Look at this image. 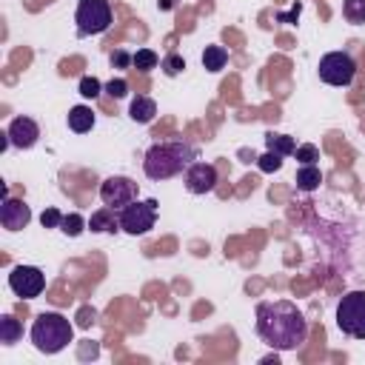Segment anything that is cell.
Instances as JSON below:
<instances>
[{
  "mask_svg": "<svg viewBox=\"0 0 365 365\" xmlns=\"http://www.w3.org/2000/svg\"><path fill=\"white\" fill-rule=\"evenodd\" d=\"M357 75V63L351 60L348 52H328L320 60V80L328 86H351Z\"/></svg>",
  "mask_w": 365,
  "mask_h": 365,
  "instance_id": "cell-7",
  "label": "cell"
},
{
  "mask_svg": "<svg viewBox=\"0 0 365 365\" xmlns=\"http://www.w3.org/2000/svg\"><path fill=\"white\" fill-rule=\"evenodd\" d=\"M100 200H103V205L120 211L123 205H128L131 200H137V183L128 180V177L114 174V177L103 180V186H100Z\"/></svg>",
  "mask_w": 365,
  "mask_h": 365,
  "instance_id": "cell-9",
  "label": "cell"
},
{
  "mask_svg": "<svg viewBox=\"0 0 365 365\" xmlns=\"http://www.w3.org/2000/svg\"><path fill=\"white\" fill-rule=\"evenodd\" d=\"M103 89H106V92H109L114 100H123V97L128 95V80H126V78H112V80H109Z\"/></svg>",
  "mask_w": 365,
  "mask_h": 365,
  "instance_id": "cell-27",
  "label": "cell"
},
{
  "mask_svg": "<svg viewBox=\"0 0 365 365\" xmlns=\"http://www.w3.org/2000/svg\"><path fill=\"white\" fill-rule=\"evenodd\" d=\"M9 288L23 300H35V297L43 294V288H46V274L37 265H18L9 274Z\"/></svg>",
  "mask_w": 365,
  "mask_h": 365,
  "instance_id": "cell-8",
  "label": "cell"
},
{
  "mask_svg": "<svg viewBox=\"0 0 365 365\" xmlns=\"http://www.w3.org/2000/svg\"><path fill=\"white\" fill-rule=\"evenodd\" d=\"M75 23H78V35L80 37L103 35L112 26V6H109V0H80L78 12H75Z\"/></svg>",
  "mask_w": 365,
  "mask_h": 365,
  "instance_id": "cell-6",
  "label": "cell"
},
{
  "mask_svg": "<svg viewBox=\"0 0 365 365\" xmlns=\"http://www.w3.org/2000/svg\"><path fill=\"white\" fill-rule=\"evenodd\" d=\"M92 323H95V311H92V309H83V311H80V325L89 328Z\"/></svg>",
  "mask_w": 365,
  "mask_h": 365,
  "instance_id": "cell-30",
  "label": "cell"
},
{
  "mask_svg": "<svg viewBox=\"0 0 365 365\" xmlns=\"http://www.w3.org/2000/svg\"><path fill=\"white\" fill-rule=\"evenodd\" d=\"M86 226H89V220H83V214H78V211H71V214H63V223H60V232H63L66 237H80Z\"/></svg>",
  "mask_w": 365,
  "mask_h": 365,
  "instance_id": "cell-20",
  "label": "cell"
},
{
  "mask_svg": "<svg viewBox=\"0 0 365 365\" xmlns=\"http://www.w3.org/2000/svg\"><path fill=\"white\" fill-rule=\"evenodd\" d=\"M20 337H23L20 320H15L12 314H4V317H0V342H4V345H15Z\"/></svg>",
  "mask_w": 365,
  "mask_h": 365,
  "instance_id": "cell-17",
  "label": "cell"
},
{
  "mask_svg": "<svg viewBox=\"0 0 365 365\" xmlns=\"http://www.w3.org/2000/svg\"><path fill=\"white\" fill-rule=\"evenodd\" d=\"M260 362H263V365H271V362L277 365V362H280V357H277V351H274V354H268V357H263Z\"/></svg>",
  "mask_w": 365,
  "mask_h": 365,
  "instance_id": "cell-31",
  "label": "cell"
},
{
  "mask_svg": "<svg viewBox=\"0 0 365 365\" xmlns=\"http://www.w3.org/2000/svg\"><path fill=\"white\" fill-rule=\"evenodd\" d=\"M265 149L274 152V155H280V157H291V155L297 152V143H294V137H288V134L268 131L265 134Z\"/></svg>",
  "mask_w": 365,
  "mask_h": 365,
  "instance_id": "cell-16",
  "label": "cell"
},
{
  "mask_svg": "<svg viewBox=\"0 0 365 365\" xmlns=\"http://www.w3.org/2000/svg\"><path fill=\"white\" fill-rule=\"evenodd\" d=\"M112 66H117V68H126V66H134V54H128V52H123V49H117V52L112 54Z\"/></svg>",
  "mask_w": 365,
  "mask_h": 365,
  "instance_id": "cell-29",
  "label": "cell"
},
{
  "mask_svg": "<svg viewBox=\"0 0 365 365\" xmlns=\"http://www.w3.org/2000/svg\"><path fill=\"white\" fill-rule=\"evenodd\" d=\"M217 166L211 163H191L186 169V189L189 194H208L217 189Z\"/></svg>",
  "mask_w": 365,
  "mask_h": 365,
  "instance_id": "cell-10",
  "label": "cell"
},
{
  "mask_svg": "<svg viewBox=\"0 0 365 365\" xmlns=\"http://www.w3.org/2000/svg\"><path fill=\"white\" fill-rule=\"evenodd\" d=\"M197 160L194 145L183 143V140H166V143H155L143 157V172L149 180L160 183V180H172L177 174H183L191 163Z\"/></svg>",
  "mask_w": 365,
  "mask_h": 365,
  "instance_id": "cell-2",
  "label": "cell"
},
{
  "mask_svg": "<svg viewBox=\"0 0 365 365\" xmlns=\"http://www.w3.org/2000/svg\"><path fill=\"white\" fill-rule=\"evenodd\" d=\"M68 128L75 134H86L95 128V112L89 106H75L68 112Z\"/></svg>",
  "mask_w": 365,
  "mask_h": 365,
  "instance_id": "cell-15",
  "label": "cell"
},
{
  "mask_svg": "<svg viewBox=\"0 0 365 365\" xmlns=\"http://www.w3.org/2000/svg\"><path fill=\"white\" fill-rule=\"evenodd\" d=\"M32 345L40 354H60L71 340H75V325L68 323V317L57 311H43L32 323Z\"/></svg>",
  "mask_w": 365,
  "mask_h": 365,
  "instance_id": "cell-3",
  "label": "cell"
},
{
  "mask_svg": "<svg viewBox=\"0 0 365 365\" xmlns=\"http://www.w3.org/2000/svg\"><path fill=\"white\" fill-rule=\"evenodd\" d=\"M226 63H229V52L223 49V46H205V52H203V66H205V71H220V68H226Z\"/></svg>",
  "mask_w": 365,
  "mask_h": 365,
  "instance_id": "cell-18",
  "label": "cell"
},
{
  "mask_svg": "<svg viewBox=\"0 0 365 365\" xmlns=\"http://www.w3.org/2000/svg\"><path fill=\"white\" fill-rule=\"evenodd\" d=\"M157 66H160V57H157L155 49H137L134 52V68L137 71H152Z\"/></svg>",
  "mask_w": 365,
  "mask_h": 365,
  "instance_id": "cell-22",
  "label": "cell"
},
{
  "mask_svg": "<svg viewBox=\"0 0 365 365\" xmlns=\"http://www.w3.org/2000/svg\"><path fill=\"white\" fill-rule=\"evenodd\" d=\"M342 18L351 26H362L365 23V0H342Z\"/></svg>",
  "mask_w": 365,
  "mask_h": 365,
  "instance_id": "cell-21",
  "label": "cell"
},
{
  "mask_svg": "<svg viewBox=\"0 0 365 365\" xmlns=\"http://www.w3.org/2000/svg\"><path fill=\"white\" fill-rule=\"evenodd\" d=\"M160 68H163V75H169V78H177L180 71L186 68V60H183V54H166L163 60H160Z\"/></svg>",
  "mask_w": 365,
  "mask_h": 365,
  "instance_id": "cell-23",
  "label": "cell"
},
{
  "mask_svg": "<svg viewBox=\"0 0 365 365\" xmlns=\"http://www.w3.org/2000/svg\"><path fill=\"white\" fill-rule=\"evenodd\" d=\"M89 229L92 232H103V234H114V232H120V217H117L114 208L103 205V208H97L89 217Z\"/></svg>",
  "mask_w": 365,
  "mask_h": 365,
  "instance_id": "cell-13",
  "label": "cell"
},
{
  "mask_svg": "<svg viewBox=\"0 0 365 365\" xmlns=\"http://www.w3.org/2000/svg\"><path fill=\"white\" fill-rule=\"evenodd\" d=\"M254 328L274 351H297L303 342H309V323L291 300L260 303Z\"/></svg>",
  "mask_w": 365,
  "mask_h": 365,
  "instance_id": "cell-1",
  "label": "cell"
},
{
  "mask_svg": "<svg viewBox=\"0 0 365 365\" xmlns=\"http://www.w3.org/2000/svg\"><path fill=\"white\" fill-rule=\"evenodd\" d=\"M320 183H323V172L317 169V163L314 166H300V172H297V189L300 191H314Z\"/></svg>",
  "mask_w": 365,
  "mask_h": 365,
  "instance_id": "cell-19",
  "label": "cell"
},
{
  "mask_svg": "<svg viewBox=\"0 0 365 365\" xmlns=\"http://www.w3.org/2000/svg\"><path fill=\"white\" fill-rule=\"evenodd\" d=\"M128 117L134 123H140V126H149L157 117V103L152 97H145V95H137L131 100V106H128Z\"/></svg>",
  "mask_w": 365,
  "mask_h": 365,
  "instance_id": "cell-14",
  "label": "cell"
},
{
  "mask_svg": "<svg viewBox=\"0 0 365 365\" xmlns=\"http://www.w3.org/2000/svg\"><path fill=\"white\" fill-rule=\"evenodd\" d=\"M40 223H43V229H60L63 214H60L57 208H46V211L40 214Z\"/></svg>",
  "mask_w": 365,
  "mask_h": 365,
  "instance_id": "cell-28",
  "label": "cell"
},
{
  "mask_svg": "<svg viewBox=\"0 0 365 365\" xmlns=\"http://www.w3.org/2000/svg\"><path fill=\"white\" fill-rule=\"evenodd\" d=\"M120 217V232L131 234V237H143V234H149L157 223V200L149 197V200H131L128 205H123L117 211Z\"/></svg>",
  "mask_w": 365,
  "mask_h": 365,
  "instance_id": "cell-4",
  "label": "cell"
},
{
  "mask_svg": "<svg viewBox=\"0 0 365 365\" xmlns=\"http://www.w3.org/2000/svg\"><path fill=\"white\" fill-rule=\"evenodd\" d=\"M294 157L300 160V166H314V163L320 160V149H317L314 143H303V145H297Z\"/></svg>",
  "mask_w": 365,
  "mask_h": 365,
  "instance_id": "cell-25",
  "label": "cell"
},
{
  "mask_svg": "<svg viewBox=\"0 0 365 365\" xmlns=\"http://www.w3.org/2000/svg\"><path fill=\"white\" fill-rule=\"evenodd\" d=\"M103 92H106V89H103V83H100L97 78H92V75L80 78V95H83L86 100H97Z\"/></svg>",
  "mask_w": 365,
  "mask_h": 365,
  "instance_id": "cell-24",
  "label": "cell"
},
{
  "mask_svg": "<svg viewBox=\"0 0 365 365\" xmlns=\"http://www.w3.org/2000/svg\"><path fill=\"white\" fill-rule=\"evenodd\" d=\"M337 328L351 340H365V291H348L337 303Z\"/></svg>",
  "mask_w": 365,
  "mask_h": 365,
  "instance_id": "cell-5",
  "label": "cell"
},
{
  "mask_svg": "<svg viewBox=\"0 0 365 365\" xmlns=\"http://www.w3.org/2000/svg\"><path fill=\"white\" fill-rule=\"evenodd\" d=\"M6 134H9V140H12L15 149H32V145L37 143V137H40V126H37L32 117L20 114V117H15V120L9 123Z\"/></svg>",
  "mask_w": 365,
  "mask_h": 365,
  "instance_id": "cell-12",
  "label": "cell"
},
{
  "mask_svg": "<svg viewBox=\"0 0 365 365\" xmlns=\"http://www.w3.org/2000/svg\"><path fill=\"white\" fill-rule=\"evenodd\" d=\"M257 166H260V172L274 174V172H280V169H282V157H280V155H274V152H265V155H260V157H257Z\"/></svg>",
  "mask_w": 365,
  "mask_h": 365,
  "instance_id": "cell-26",
  "label": "cell"
},
{
  "mask_svg": "<svg viewBox=\"0 0 365 365\" xmlns=\"http://www.w3.org/2000/svg\"><path fill=\"white\" fill-rule=\"evenodd\" d=\"M4 200H9V186L0 183V203H4Z\"/></svg>",
  "mask_w": 365,
  "mask_h": 365,
  "instance_id": "cell-32",
  "label": "cell"
},
{
  "mask_svg": "<svg viewBox=\"0 0 365 365\" xmlns=\"http://www.w3.org/2000/svg\"><path fill=\"white\" fill-rule=\"evenodd\" d=\"M0 223H4L6 232H20L32 223V208L23 200H4L0 203Z\"/></svg>",
  "mask_w": 365,
  "mask_h": 365,
  "instance_id": "cell-11",
  "label": "cell"
}]
</instances>
